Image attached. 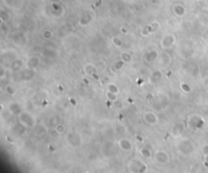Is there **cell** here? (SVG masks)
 <instances>
[{"instance_id":"1","label":"cell","mask_w":208,"mask_h":173,"mask_svg":"<svg viewBox=\"0 0 208 173\" xmlns=\"http://www.w3.org/2000/svg\"><path fill=\"white\" fill-rule=\"evenodd\" d=\"M178 150L183 155H191L194 152V145L190 140H184L179 144Z\"/></svg>"},{"instance_id":"23","label":"cell","mask_w":208,"mask_h":173,"mask_svg":"<svg viewBox=\"0 0 208 173\" xmlns=\"http://www.w3.org/2000/svg\"><path fill=\"white\" fill-rule=\"evenodd\" d=\"M111 40H112V44L114 45L116 48H121L123 46L122 40L120 39V38H118V37H113Z\"/></svg>"},{"instance_id":"14","label":"cell","mask_w":208,"mask_h":173,"mask_svg":"<svg viewBox=\"0 0 208 173\" xmlns=\"http://www.w3.org/2000/svg\"><path fill=\"white\" fill-rule=\"evenodd\" d=\"M8 110L10 113L12 114H20L22 113V109L20 107V105L16 102H11L8 105Z\"/></svg>"},{"instance_id":"4","label":"cell","mask_w":208,"mask_h":173,"mask_svg":"<svg viewBox=\"0 0 208 173\" xmlns=\"http://www.w3.org/2000/svg\"><path fill=\"white\" fill-rule=\"evenodd\" d=\"M176 42V38H175L174 35H171V34H168L166 35H163V39L160 40V47L163 49H166L168 50L169 48H172Z\"/></svg>"},{"instance_id":"27","label":"cell","mask_w":208,"mask_h":173,"mask_svg":"<svg viewBox=\"0 0 208 173\" xmlns=\"http://www.w3.org/2000/svg\"><path fill=\"white\" fill-rule=\"evenodd\" d=\"M183 6H180V5H178V6H176V8H175V13H176L178 16H183L184 13H185V10L184 8H182Z\"/></svg>"},{"instance_id":"2","label":"cell","mask_w":208,"mask_h":173,"mask_svg":"<svg viewBox=\"0 0 208 173\" xmlns=\"http://www.w3.org/2000/svg\"><path fill=\"white\" fill-rule=\"evenodd\" d=\"M19 123L25 126V128H30V127H34L35 124V119L34 116H32L29 113H22L19 114Z\"/></svg>"},{"instance_id":"15","label":"cell","mask_w":208,"mask_h":173,"mask_svg":"<svg viewBox=\"0 0 208 173\" xmlns=\"http://www.w3.org/2000/svg\"><path fill=\"white\" fill-rule=\"evenodd\" d=\"M163 80V73L160 71H155L150 76V81L153 83H158Z\"/></svg>"},{"instance_id":"10","label":"cell","mask_w":208,"mask_h":173,"mask_svg":"<svg viewBox=\"0 0 208 173\" xmlns=\"http://www.w3.org/2000/svg\"><path fill=\"white\" fill-rule=\"evenodd\" d=\"M41 64V58L38 56H33L30 57L27 62V68L32 70H36Z\"/></svg>"},{"instance_id":"5","label":"cell","mask_w":208,"mask_h":173,"mask_svg":"<svg viewBox=\"0 0 208 173\" xmlns=\"http://www.w3.org/2000/svg\"><path fill=\"white\" fill-rule=\"evenodd\" d=\"M143 119L149 126H155L158 123L157 114L152 113V111H146V113H144V114H143Z\"/></svg>"},{"instance_id":"24","label":"cell","mask_w":208,"mask_h":173,"mask_svg":"<svg viewBox=\"0 0 208 173\" xmlns=\"http://www.w3.org/2000/svg\"><path fill=\"white\" fill-rule=\"evenodd\" d=\"M107 89L109 91H111V92H114V93H116V94L119 93V88H118V86L116 84H114V83H110V84L108 85Z\"/></svg>"},{"instance_id":"9","label":"cell","mask_w":208,"mask_h":173,"mask_svg":"<svg viewBox=\"0 0 208 173\" xmlns=\"http://www.w3.org/2000/svg\"><path fill=\"white\" fill-rule=\"evenodd\" d=\"M129 169L133 172H143L146 169V165L143 164L142 162H138L134 160L129 164Z\"/></svg>"},{"instance_id":"28","label":"cell","mask_w":208,"mask_h":173,"mask_svg":"<svg viewBox=\"0 0 208 173\" xmlns=\"http://www.w3.org/2000/svg\"><path fill=\"white\" fill-rule=\"evenodd\" d=\"M169 62H171V58L169 57V55L165 54L161 56V64L166 66L168 64H169Z\"/></svg>"},{"instance_id":"30","label":"cell","mask_w":208,"mask_h":173,"mask_svg":"<svg viewBox=\"0 0 208 173\" xmlns=\"http://www.w3.org/2000/svg\"><path fill=\"white\" fill-rule=\"evenodd\" d=\"M125 63L123 62L122 60H120V61H118V62L115 64V68H116L117 70H120V69H122V67H123V65H124Z\"/></svg>"},{"instance_id":"26","label":"cell","mask_w":208,"mask_h":173,"mask_svg":"<svg viewBox=\"0 0 208 173\" xmlns=\"http://www.w3.org/2000/svg\"><path fill=\"white\" fill-rule=\"evenodd\" d=\"M180 87H181V89L184 91V92H186V93L191 92V87H190V85H188L187 83L182 82L181 84H180Z\"/></svg>"},{"instance_id":"25","label":"cell","mask_w":208,"mask_h":173,"mask_svg":"<svg viewBox=\"0 0 208 173\" xmlns=\"http://www.w3.org/2000/svg\"><path fill=\"white\" fill-rule=\"evenodd\" d=\"M42 35H43V38L46 40H50L51 38L53 37V32H52V30H51V29H45L43 32Z\"/></svg>"},{"instance_id":"34","label":"cell","mask_w":208,"mask_h":173,"mask_svg":"<svg viewBox=\"0 0 208 173\" xmlns=\"http://www.w3.org/2000/svg\"><path fill=\"white\" fill-rule=\"evenodd\" d=\"M204 161L208 162V155H206V156H205V158H204Z\"/></svg>"},{"instance_id":"16","label":"cell","mask_w":208,"mask_h":173,"mask_svg":"<svg viewBox=\"0 0 208 173\" xmlns=\"http://www.w3.org/2000/svg\"><path fill=\"white\" fill-rule=\"evenodd\" d=\"M83 70H84V73H85L86 75H89V76H91L92 74H94V73H97V67L92 64H86L85 66H84Z\"/></svg>"},{"instance_id":"11","label":"cell","mask_w":208,"mask_h":173,"mask_svg":"<svg viewBox=\"0 0 208 173\" xmlns=\"http://www.w3.org/2000/svg\"><path fill=\"white\" fill-rule=\"evenodd\" d=\"M67 140H68L69 144H70L72 147H78V146H80V144H81L80 136L77 134H75V133L69 134L68 137H67Z\"/></svg>"},{"instance_id":"8","label":"cell","mask_w":208,"mask_h":173,"mask_svg":"<svg viewBox=\"0 0 208 173\" xmlns=\"http://www.w3.org/2000/svg\"><path fill=\"white\" fill-rule=\"evenodd\" d=\"M185 131V124L184 123H177L173 126V128L171 130V134L174 136V138H178V137L182 136V134Z\"/></svg>"},{"instance_id":"31","label":"cell","mask_w":208,"mask_h":173,"mask_svg":"<svg viewBox=\"0 0 208 173\" xmlns=\"http://www.w3.org/2000/svg\"><path fill=\"white\" fill-rule=\"evenodd\" d=\"M114 106H116V107H117V108H122V107H123L122 103H121V102H120V101H119V100H118V99H117V100H116V101H114Z\"/></svg>"},{"instance_id":"21","label":"cell","mask_w":208,"mask_h":173,"mask_svg":"<svg viewBox=\"0 0 208 173\" xmlns=\"http://www.w3.org/2000/svg\"><path fill=\"white\" fill-rule=\"evenodd\" d=\"M54 131H55V133L57 135H63L66 132V128H65V126H64V124H56V126H55Z\"/></svg>"},{"instance_id":"3","label":"cell","mask_w":208,"mask_h":173,"mask_svg":"<svg viewBox=\"0 0 208 173\" xmlns=\"http://www.w3.org/2000/svg\"><path fill=\"white\" fill-rule=\"evenodd\" d=\"M155 162L160 165H166L169 162V155L166 153V151H163V150H158V151L155 152Z\"/></svg>"},{"instance_id":"22","label":"cell","mask_w":208,"mask_h":173,"mask_svg":"<svg viewBox=\"0 0 208 173\" xmlns=\"http://www.w3.org/2000/svg\"><path fill=\"white\" fill-rule=\"evenodd\" d=\"M117 95H118V94L114 93V92H111V91H109V90H107V92H106V96H107L108 100L112 101V102H114V101H116L118 99Z\"/></svg>"},{"instance_id":"6","label":"cell","mask_w":208,"mask_h":173,"mask_svg":"<svg viewBox=\"0 0 208 173\" xmlns=\"http://www.w3.org/2000/svg\"><path fill=\"white\" fill-rule=\"evenodd\" d=\"M158 58V52L156 50H149L143 56V60L147 64H151Z\"/></svg>"},{"instance_id":"32","label":"cell","mask_w":208,"mask_h":173,"mask_svg":"<svg viewBox=\"0 0 208 173\" xmlns=\"http://www.w3.org/2000/svg\"><path fill=\"white\" fill-rule=\"evenodd\" d=\"M202 152H203L204 156L208 155V145H204L203 148H202Z\"/></svg>"},{"instance_id":"20","label":"cell","mask_w":208,"mask_h":173,"mask_svg":"<svg viewBox=\"0 0 208 173\" xmlns=\"http://www.w3.org/2000/svg\"><path fill=\"white\" fill-rule=\"evenodd\" d=\"M120 60H122L125 64H128V63H131L132 62V56H131L130 53L128 52H122L120 54Z\"/></svg>"},{"instance_id":"17","label":"cell","mask_w":208,"mask_h":173,"mask_svg":"<svg viewBox=\"0 0 208 173\" xmlns=\"http://www.w3.org/2000/svg\"><path fill=\"white\" fill-rule=\"evenodd\" d=\"M139 154H140V156L143 157L144 159H150L151 157H152L151 151L148 148H146V147H143V148H141L139 150Z\"/></svg>"},{"instance_id":"19","label":"cell","mask_w":208,"mask_h":173,"mask_svg":"<svg viewBox=\"0 0 208 173\" xmlns=\"http://www.w3.org/2000/svg\"><path fill=\"white\" fill-rule=\"evenodd\" d=\"M10 68L12 71H19L22 68V60H13L10 64Z\"/></svg>"},{"instance_id":"12","label":"cell","mask_w":208,"mask_h":173,"mask_svg":"<svg viewBox=\"0 0 208 173\" xmlns=\"http://www.w3.org/2000/svg\"><path fill=\"white\" fill-rule=\"evenodd\" d=\"M190 126L194 129H200L204 124V121L198 116H193L190 119Z\"/></svg>"},{"instance_id":"29","label":"cell","mask_w":208,"mask_h":173,"mask_svg":"<svg viewBox=\"0 0 208 173\" xmlns=\"http://www.w3.org/2000/svg\"><path fill=\"white\" fill-rule=\"evenodd\" d=\"M6 91H7V93H8V94H11V95H13V94L15 93V88L13 87V86L8 85L6 87Z\"/></svg>"},{"instance_id":"13","label":"cell","mask_w":208,"mask_h":173,"mask_svg":"<svg viewBox=\"0 0 208 173\" xmlns=\"http://www.w3.org/2000/svg\"><path fill=\"white\" fill-rule=\"evenodd\" d=\"M35 70H32V69H29V68H27L25 70L22 71V73H20V76H22V80H30L34 78L35 76Z\"/></svg>"},{"instance_id":"7","label":"cell","mask_w":208,"mask_h":173,"mask_svg":"<svg viewBox=\"0 0 208 173\" xmlns=\"http://www.w3.org/2000/svg\"><path fill=\"white\" fill-rule=\"evenodd\" d=\"M118 146L119 148L124 152H130L132 150V142L130 141L129 139H126V138H122L118 141Z\"/></svg>"},{"instance_id":"33","label":"cell","mask_w":208,"mask_h":173,"mask_svg":"<svg viewBox=\"0 0 208 173\" xmlns=\"http://www.w3.org/2000/svg\"><path fill=\"white\" fill-rule=\"evenodd\" d=\"M70 101H71V102L73 103V105H75V104H76V101H75V99H72V98H71V99H70Z\"/></svg>"},{"instance_id":"18","label":"cell","mask_w":208,"mask_h":173,"mask_svg":"<svg viewBox=\"0 0 208 173\" xmlns=\"http://www.w3.org/2000/svg\"><path fill=\"white\" fill-rule=\"evenodd\" d=\"M158 27H160V25H158V22H151V24L148 25V27H145V30H146V35H147L148 34H151V32H156V30L158 29Z\"/></svg>"}]
</instances>
